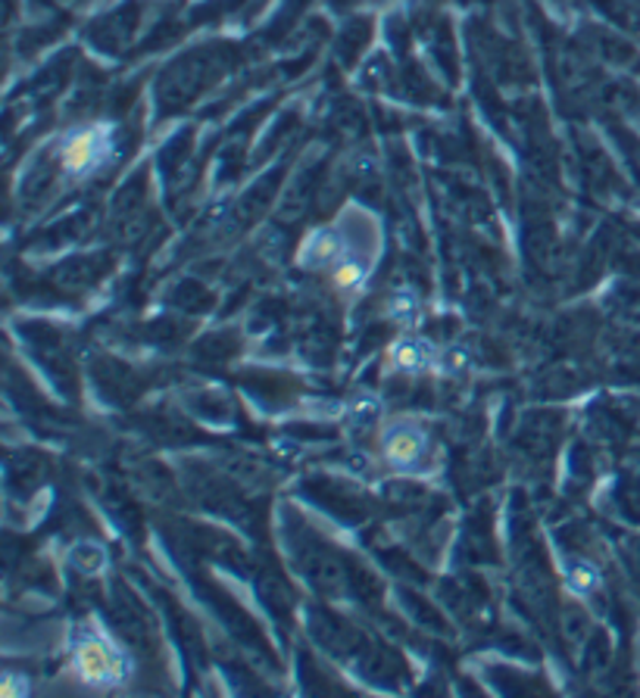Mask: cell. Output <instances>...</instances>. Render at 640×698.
I'll return each mask as SVG.
<instances>
[{"mask_svg": "<svg viewBox=\"0 0 640 698\" xmlns=\"http://www.w3.org/2000/svg\"><path fill=\"white\" fill-rule=\"evenodd\" d=\"M332 278L341 290H359L362 281H366V269L359 262H354V259H341Z\"/></svg>", "mask_w": 640, "mask_h": 698, "instance_id": "9", "label": "cell"}, {"mask_svg": "<svg viewBox=\"0 0 640 698\" xmlns=\"http://www.w3.org/2000/svg\"><path fill=\"white\" fill-rule=\"evenodd\" d=\"M428 449V437L416 424H391L381 434V459L391 468H413L422 462Z\"/></svg>", "mask_w": 640, "mask_h": 698, "instance_id": "4", "label": "cell"}, {"mask_svg": "<svg viewBox=\"0 0 640 698\" xmlns=\"http://www.w3.org/2000/svg\"><path fill=\"white\" fill-rule=\"evenodd\" d=\"M566 586H569V593L588 599L593 589L600 586V574H596V568L588 564V561H575L569 568V574H566Z\"/></svg>", "mask_w": 640, "mask_h": 698, "instance_id": "7", "label": "cell"}, {"mask_svg": "<svg viewBox=\"0 0 640 698\" xmlns=\"http://www.w3.org/2000/svg\"><path fill=\"white\" fill-rule=\"evenodd\" d=\"M341 259V237L332 228H316L307 234L304 247H300V265L304 269H325Z\"/></svg>", "mask_w": 640, "mask_h": 698, "instance_id": "5", "label": "cell"}, {"mask_svg": "<svg viewBox=\"0 0 640 698\" xmlns=\"http://www.w3.org/2000/svg\"><path fill=\"white\" fill-rule=\"evenodd\" d=\"M387 362H391L394 372H438V365H441V349L434 347L431 340H426V337H419L416 331H404V334L387 347Z\"/></svg>", "mask_w": 640, "mask_h": 698, "instance_id": "3", "label": "cell"}, {"mask_svg": "<svg viewBox=\"0 0 640 698\" xmlns=\"http://www.w3.org/2000/svg\"><path fill=\"white\" fill-rule=\"evenodd\" d=\"M72 671L82 683L110 689L128 676V658L122 652L116 639L97 624L75 630L72 643Z\"/></svg>", "mask_w": 640, "mask_h": 698, "instance_id": "1", "label": "cell"}, {"mask_svg": "<svg viewBox=\"0 0 640 698\" xmlns=\"http://www.w3.org/2000/svg\"><path fill=\"white\" fill-rule=\"evenodd\" d=\"M469 362H472L469 349L447 347V349H441V365H438V372L459 374V372H466V369H469Z\"/></svg>", "mask_w": 640, "mask_h": 698, "instance_id": "10", "label": "cell"}, {"mask_svg": "<svg viewBox=\"0 0 640 698\" xmlns=\"http://www.w3.org/2000/svg\"><path fill=\"white\" fill-rule=\"evenodd\" d=\"M384 306H387V319L401 331H416L422 325V303H419V297L413 290H406V287L394 290Z\"/></svg>", "mask_w": 640, "mask_h": 698, "instance_id": "6", "label": "cell"}, {"mask_svg": "<svg viewBox=\"0 0 640 698\" xmlns=\"http://www.w3.org/2000/svg\"><path fill=\"white\" fill-rule=\"evenodd\" d=\"M379 396L376 394H359L350 399V406H347V412H350V421L359 424V427H366V424H372V421L379 419Z\"/></svg>", "mask_w": 640, "mask_h": 698, "instance_id": "8", "label": "cell"}, {"mask_svg": "<svg viewBox=\"0 0 640 698\" xmlns=\"http://www.w3.org/2000/svg\"><path fill=\"white\" fill-rule=\"evenodd\" d=\"M110 153H113V144H110V128H107V125H95V128L75 132V135L60 147L63 169L72 172V175L91 172V169H97Z\"/></svg>", "mask_w": 640, "mask_h": 698, "instance_id": "2", "label": "cell"}]
</instances>
